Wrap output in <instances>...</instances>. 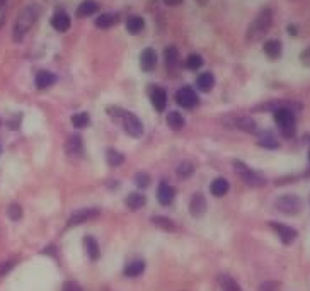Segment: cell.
<instances>
[{"mask_svg":"<svg viewBox=\"0 0 310 291\" xmlns=\"http://www.w3.org/2000/svg\"><path fill=\"white\" fill-rule=\"evenodd\" d=\"M99 215H101V211H99L97 208H84V209H79V211H73L72 215H70L68 222H66V227H77V225L86 223V222H89V220L97 218Z\"/></svg>","mask_w":310,"mask_h":291,"instance_id":"cell-7","label":"cell"},{"mask_svg":"<svg viewBox=\"0 0 310 291\" xmlns=\"http://www.w3.org/2000/svg\"><path fill=\"white\" fill-rule=\"evenodd\" d=\"M70 24H72V21H70L68 14H65L63 10H60V12H57L53 17H51V26H53L57 31L60 32H65L70 29Z\"/></svg>","mask_w":310,"mask_h":291,"instance_id":"cell-16","label":"cell"},{"mask_svg":"<svg viewBox=\"0 0 310 291\" xmlns=\"http://www.w3.org/2000/svg\"><path fill=\"white\" fill-rule=\"evenodd\" d=\"M118 21H120V16L114 12H106V14H101V16L95 19V26L101 29H109L113 28L114 24H118Z\"/></svg>","mask_w":310,"mask_h":291,"instance_id":"cell-22","label":"cell"},{"mask_svg":"<svg viewBox=\"0 0 310 291\" xmlns=\"http://www.w3.org/2000/svg\"><path fill=\"white\" fill-rule=\"evenodd\" d=\"M34 82H36V87H38V89H48V87H51L55 82H57V77H55L51 72L41 70V72L36 73Z\"/></svg>","mask_w":310,"mask_h":291,"instance_id":"cell-20","label":"cell"},{"mask_svg":"<svg viewBox=\"0 0 310 291\" xmlns=\"http://www.w3.org/2000/svg\"><path fill=\"white\" fill-rule=\"evenodd\" d=\"M135 184L140 189H147V187L150 186V175L145 174V172H138V174L135 175Z\"/></svg>","mask_w":310,"mask_h":291,"instance_id":"cell-36","label":"cell"},{"mask_svg":"<svg viewBox=\"0 0 310 291\" xmlns=\"http://www.w3.org/2000/svg\"><path fill=\"white\" fill-rule=\"evenodd\" d=\"M269 227L275 230V233L278 235L279 240H281L285 245L293 244V242L297 240V237H298V232L295 230L293 227H290V225L279 223V222H269Z\"/></svg>","mask_w":310,"mask_h":291,"instance_id":"cell-6","label":"cell"},{"mask_svg":"<svg viewBox=\"0 0 310 291\" xmlns=\"http://www.w3.org/2000/svg\"><path fill=\"white\" fill-rule=\"evenodd\" d=\"M150 101H152L154 108L157 109L158 113H162L167 106V92H165L162 87H155L150 94Z\"/></svg>","mask_w":310,"mask_h":291,"instance_id":"cell-14","label":"cell"},{"mask_svg":"<svg viewBox=\"0 0 310 291\" xmlns=\"http://www.w3.org/2000/svg\"><path fill=\"white\" fill-rule=\"evenodd\" d=\"M259 291H279L275 281H266L259 286Z\"/></svg>","mask_w":310,"mask_h":291,"instance_id":"cell-40","label":"cell"},{"mask_svg":"<svg viewBox=\"0 0 310 291\" xmlns=\"http://www.w3.org/2000/svg\"><path fill=\"white\" fill-rule=\"evenodd\" d=\"M206 209H208L206 198L203 196L201 193L193 194V198H191V201H189V213L191 215H193L194 218H201V216L206 213Z\"/></svg>","mask_w":310,"mask_h":291,"instance_id":"cell-9","label":"cell"},{"mask_svg":"<svg viewBox=\"0 0 310 291\" xmlns=\"http://www.w3.org/2000/svg\"><path fill=\"white\" fill-rule=\"evenodd\" d=\"M143 28H145V21L140 16H130L126 19V31L130 34H138V32H142Z\"/></svg>","mask_w":310,"mask_h":291,"instance_id":"cell-26","label":"cell"},{"mask_svg":"<svg viewBox=\"0 0 310 291\" xmlns=\"http://www.w3.org/2000/svg\"><path fill=\"white\" fill-rule=\"evenodd\" d=\"M155 227L162 228V230H167V232H176L177 230V225L172 222L171 218H167V216H152V220H150Z\"/></svg>","mask_w":310,"mask_h":291,"instance_id":"cell-27","label":"cell"},{"mask_svg":"<svg viewBox=\"0 0 310 291\" xmlns=\"http://www.w3.org/2000/svg\"><path fill=\"white\" fill-rule=\"evenodd\" d=\"M62 291H82V288H80V285L77 281H66Z\"/></svg>","mask_w":310,"mask_h":291,"instance_id":"cell-39","label":"cell"},{"mask_svg":"<svg viewBox=\"0 0 310 291\" xmlns=\"http://www.w3.org/2000/svg\"><path fill=\"white\" fill-rule=\"evenodd\" d=\"M257 145L264 146V148H269V150H275V148H278V146H279V142L273 135L268 133V135H263L259 140H257Z\"/></svg>","mask_w":310,"mask_h":291,"instance_id":"cell-33","label":"cell"},{"mask_svg":"<svg viewBox=\"0 0 310 291\" xmlns=\"http://www.w3.org/2000/svg\"><path fill=\"white\" fill-rule=\"evenodd\" d=\"M239 175H241L242 182H246L247 186H250V187H261V186H264V184H266V179L261 177L259 174H256L254 171H250L249 167L239 172Z\"/></svg>","mask_w":310,"mask_h":291,"instance_id":"cell-12","label":"cell"},{"mask_svg":"<svg viewBox=\"0 0 310 291\" xmlns=\"http://www.w3.org/2000/svg\"><path fill=\"white\" fill-rule=\"evenodd\" d=\"M288 32H290V34H297V28H295V26H288Z\"/></svg>","mask_w":310,"mask_h":291,"instance_id":"cell-43","label":"cell"},{"mask_svg":"<svg viewBox=\"0 0 310 291\" xmlns=\"http://www.w3.org/2000/svg\"><path fill=\"white\" fill-rule=\"evenodd\" d=\"M218 286H220V291H242L241 285H239L230 274H220Z\"/></svg>","mask_w":310,"mask_h":291,"instance_id":"cell-21","label":"cell"},{"mask_svg":"<svg viewBox=\"0 0 310 291\" xmlns=\"http://www.w3.org/2000/svg\"><path fill=\"white\" fill-rule=\"evenodd\" d=\"M65 150L68 155L72 157H79L82 155V150H84V143H82V136L80 135H72L65 143Z\"/></svg>","mask_w":310,"mask_h":291,"instance_id":"cell-13","label":"cell"},{"mask_svg":"<svg viewBox=\"0 0 310 291\" xmlns=\"http://www.w3.org/2000/svg\"><path fill=\"white\" fill-rule=\"evenodd\" d=\"M300 61H302V65H305V67H310V46L300 53Z\"/></svg>","mask_w":310,"mask_h":291,"instance_id":"cell-41","label":"cell"},{"mask_svg":"<svg viewBox=\"0 0 310 291\" xmlns=\"http://www.w3.org/2000/svg\"><path fill=\"white\" fill-rule=\"evenodd\" d=\"M196 86L201 92H210L213 87H215V77H213V73H210V72L201 73L196 80Z\"/></svg>","mask_w":310,"mask_h":291,"instance_id":"cell-23","label":"cell"},{"mask_svg":"<svg viewBox=\"0 0 310 291\" xmlns=\"http://www.w3.org/2000/svg\"><path fill=\"white\" fill-rule=\"evenodd\" d=\"M165 2V5H179L183 0H164Z\"/></svg>","mask_w":310,"mask_h":291,"instance_id":"cell-42","label":"cell"},{"mask_svg":"<svg viewBox=\"0 0 310 291\" xmlns=\"http://www.w3.org/2000/svg\"><path fill=\"white\" fill-rule=\"evenodd\" d=\"M84 247H86V252L91 261H97L101 257V249H99V244L92 235H87L84 237Z\"/></svg>","mask_w":310,"mask_h":291,"instance_id":"cell-17","label":"cell"},{"mask_svg":"<svg viewBox=\"0 0 310 291\" xmlns=\"http://www.w3.org/2000/svg\"><path fill=\"white\" fill-rule=\"evenodd\" d=\"M234 128H239V130L247 131V133H249V131L256 130V123H254V119H250V117H235Z\"/></svg>","mask_w":310,"mask_h":291,"instance_id":"cell-31","label":"cell"},{"mask_svg":"<svg viewBox=\"0 0 310 291\" xmlns=\"http://www.w3.org/2000/svg\"><path fill=\"white\" fill-rule=\"evenodd\" d=\"M264 53L268 55L269 60H278L279 57H281V41H278V39H269V41L264 43Z\"/></svg>","mask_w":310,"mask_h":291,"instance_id":"cell-18","label":"cell"},{"mask_svg":"<svg viewBox=\"0 0 310 291\" xmlns=\"http://www.w3.org/2000/svg\"><path fill=\"white\" fill-rule=\"evenodd\" d=\"M108 113L113 114L114 117H120L121 123H123L124 131H126L130 136H133V138H138V136L143 135V124L136 114L123 111V109H120V108H109Z\"/></svg>","mask_w":310,"mask_h":291,"instance_id":"cell-3","label":"cell"},{"mask_svg":"<svg viewBox=\"0 0 310 291\" xmlns=\"http://www.w3.org/2000/svg\"><path fill=\"white\" fill-rule=\"evenodd\" d=\"M39 14H41V7L38 3H29L19 12L17 21L14 24V41H22L24 36L28 34V31L32 28V24L38 21Z\"/></svg>","mask_w":310,"mask_h":291,"instance_id":"cell-1","label":"cell"},{"mask_svg":"<svg viewBox=\"0 0 310 291\" xmlns=\"http://www.w3.org/2000/svg\"><path fill=\"white\" fill-rule=\"evenodd\" d=\"M97 10H99L97 2H94V0H84V2L79 5V9H77V17L92 16V14H95Z\"/></svg>","mask_w":310,"mask_h":291,"instance_id":"cell-25","label":"cell"},{"mask_svg":"<svg viewBox=\"0 0 310 291\" xmlns=\"http://www.w3.org/2000/svg\"><path fill=\"white\" fill-rule=\"evenodd\" d=\"M228 189H230V184H228V180L223 177H217L212 184H210V191H212V194L215 198L225 196V194L228 193Z\"/></svg>","mask_w":310,"mask_h":291,"instance_id":"cell-19","label":"cell"},{"mask_svg":"<svg viewBox=\"0 0 310 291\" xmlns=\"http://www.w3.org/2000/svg\"><path fill=\"white\" fill-rule=\"evenodd\" d=\"M164 60H165V65H167L169 68H174L176 65H177V61H179V51H177L174 46L165 48Z\"/></svg>","mask_w":310,"mask_h":291,"instance_id":"cell-30","label":"cell"},{"mask_svg":"<svg viewBox=\"0 0 310 291\" xmlns=\"http://www.w3.org/2000/svg\"><path fill=\"white\" fill-rule=\"evenodd\" d=\"M167 126L174 131H179L184 128V117L183 114H179L177 111H171L167 114Z\"/></svg>","mask_w":310,"mask_h":291,"instance_id":"cell-28","label":"cell"},{"mask_svg":"<svg viewBox=\"0 0 310 291\" xmlns=\"http://www.w3.org/2000/svg\"><path fill=\"white\" fill-rule=\"evenodd\" d=\"M275 206L278 211L285 213V215H297V213L302 211L304 203H302L297 194H285V196H279L276 200Z\"/></svg>","mask_w":310,"mask_h":291,"instance_id":"cell-5","label":"cell"},{"mask_svg":"<svg viewBox=\"0 0 310 291\" xmlns=\"http://www.w3.org/2000/svg\"><path fill=\"white\" fill-rule=\"evenodd\" d=\"M16 266V262L14 261H9V262H2L0 264V278L5 274H9L10 271H12V267Z\"/></svg>","mask_w":310,"mask_h":291,"instance_id":"cell-38","label":"cell"},{"mask_svg":"<svg viewBox=\"0 0 310 291\" xmlns=\"http://www.w3.org/2000/svg\"><path fill=\"white\" fill-rule=\"evenodd\" d=\"M145 272V261L142 259H135L131 262H128L123 269V274L126 278H138Z\"/></svg>","mask_w":310,"mask_h":291,"instance_id":"cell-15","label":"cell"},{"mask_svg":"<svg viewBox=\"0 0 310 291\" xmlns=\"http://www.w3.org/2000/svg\"><path fill=\"white\" fill-rule=\"evenodd\" d=\"M186 67L189 68V70H198V68H201V67H203V58H201V55H198V53L189 55V57H187V60H186Z\"/></svg>","mask_w":310,"mask_h":291,"instance_id":"cell-35","label":"cell"},{"mask_svg":"<svg viewBox=\"0 0 310 291\" xmlns=\"http://www.w3.org/2000/svg\"><path fill=\"white\" fill-rule=\"evenodd\" d=\"M89 121H91V116H89L87 113H77V114H73L72 116V124L75 128H86L87 124H89Z\"/></svg>","mask_w":310,"mask_h":291,"instance_id":"cell-34","label":"cell"},{"mask_svg":"<svg viewBox=\"0 0 310 291\" xmlns=\"http://www.w3.org/2000/svg\"><path fill=\"white\" fill-rule=\"evenodd\" d=\"M106 160H108L111 167H120L121 164H124V155L114 148H108V152H106Z\"/></svg>","mask_w":310,"mask_h":291,"instance_id":"cell-29","label":"cell"},{"mask_svg":"<svg viewBox=\"0 0 310 291\" xmlns=\"http://www.w3.org/2000/svg\"><path fill=\"white\" fill-rule=\"evenodd\" d=\"M157 65V53L152 48H145L140 55V67L143 72H152Z\"/></svg>","mask_w":310,"mask_h":291,"instance_id":"cell-11","label":"cell"},{"mask_svg":"<svg viewBox=\"0 0 310 291\" xmlns=\"http://www.w3.org/2000/svg\"><path fill=\"white\" fill-rule=\"evenodd\" d=\"M124 203H126L128 208L133 209V211H136V209H142L143 206L147 204V198L143 196L142 193H131L130 196L124 200Z\"/></svg>","mask_w":310,"mask_h":291,"instance_id":"cell-24","label":"cell"},{"mask_svg":"<svg viewBox=\"0 0 310 291\" xmlns=\"http://www.w3.org/2000/svg\"><path fill=\"white\" fill-rule=\"evenodd\" d=\"M5 2H7V0H0V7H3V5H5Z\"/></svg>","mask_w":310,"mask_h":291,"instance_id":"cell-44","label":"cell"},{"mask_svg":"<svg viewBox=\"0 0 310 291\" xmlns=\"http://www.w3.org/2000/svg\"><path fill=\"white\" fill-rule=\"evenodd\" d=\"M309 160H310V150H309Z\"/></svg>","mask_w":310,"mask_h":291,"instance_id":"cell-45","label":"cell"},{"mask_svg":"<svg viewBox=\"0 0 310 291\" xmlns=\"http://www.w3.org/2000/svg\"><path fill=\"white\" fill-rule=\"evenodd\" d=\"M176 172H177V175H179L181 179H187L194 172V165L191 164V162L184 160V162H181V164L177 165Z\"/></svg>","mask_w":310,"mask_h":291,"instance_id":"cell-32","label":"cell"},{"mask_svg":"<svg viewBox=\"0 0 310 291\" xmlns=\"http://www.w3.org/2000/svg\"><path fill=\"white\" fill-rule=\"evenodd\" d=\"M275 121L286 138H291L295 135V114L291 108L281 106V108L275 109Z\"/></svg>","mask_w":310,"mask_h":291,"instance_id":"cell-4","label":"cell"},{"mask_svg":"<svg viewBox=\"0 0 310 291\" xmlns=\"http://www.w3.org/2000/svg\"><path fill=\"white\" fill-rule=\"evenodd\" d=\"M271 24H273V12L269 9H263L256 16V19L249 24V28H247V36H246L247 41L249 43L259 41L266 32L269 31Z\"/></svg>","mask_w":310,"mask_h":291,"instance_id":"cell-2","label":"cell"},{"mask_svg":"<svg viewBox=\"0 0 310 291\" xmlns=\"http://www.w3.org/2000/svg\"><path fill=\"white\" fill-rule=\"evenodd\" d=\"M176 198V189L167 182H160L158 184V189H157V200L162 206H169L172 204Z\"/></svg>","mask_w":310,"mask_h":291,"instance_id":"cell-10","label":"cell"},{"mask_svg":"<svg viewBox=\"0 0 310 291\" xmlns=\"http://www.w3.org/2000/svg\"><path fill=\"white\" fill-rule=\"evenodd\" d=\"M198 95L191 87H183L176 92V102L184 109H193L198 104Z\"/></svg>","mask_w":310,"mask_h":291,"instance_id":"cell-8","label":"cell"},{"mask_svg":"<svg viewBox=\"0 0 310 291\" xmlns=\"http://www.w3.org/2000/svg\"><path fill=\"white\" fill-rule=\"evenodd\" d=\"M7 213H9V218L12 220V222H17V220L22 218V208L17 203H12V204L9 206V209H7Z\"/></svg>","mask_w":310,"mask_h":291,"instance_id":"cell-37","label":"cell"}]
</instances>
